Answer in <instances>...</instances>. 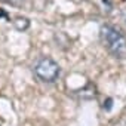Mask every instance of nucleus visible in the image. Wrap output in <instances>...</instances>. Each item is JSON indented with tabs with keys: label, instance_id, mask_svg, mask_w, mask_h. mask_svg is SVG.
Wrapping results in <instances>:
<instances>
[{
	"label": "nucleus",
	"instance_id": "obj_3",
	"mask_svg": "<svg viewBox=\"0 0 126 126\" xmlns=\"http://www.w3.org/2000/svg\"><path fill=\"white\" fill-rule=\"evenodd\" d=\"M14 25H15V28H16V30L24 31V30H27V28L30 27V21H28L27 18H24V16H18V18H15Z\"/></svg>",
	"mask_w": 126,
	"mask_h": 126
},
{
	"label": "nucleus",
	"instance_id": "obj_2",
	"mask_svg": "<svg viewBox=\"0 0 126 126\" xmlns=\"http://www.w3.org/2000/svg\"><path fill=\"white\" fill-rule=\"evenodd\" d=\"M34 74L42 82L52 83V82H55L59 77L61 68L58 65V62H55L53 59H50V58H40L36 62V65H34Z\"/></svg>",
	"mask_w": 126,
	"mask_h": 126
},
{
	"label": "nucleus",
	"instance_id": "obj_4",
	"mask_svg": "<svg viewBox=\"0 0 126 126\" xmlns=\"http://www.w3.org/2000/svg\"><path fill=\"white\" fill-rule=\"evenodd\" d=\"M2 2H5V3H9V5H18L21 0H2Z\"/></svg>",
	"mask_w": 126,
	"mask_h": 126
},
{
	"label": "nucleus",
	"instance_id": "obj_1",
	"mask_svg": "<svg viewBox=\"0 0 126 126\" xmlns=\"http://www.w3.org/2000/svg\"><path fill=\"white\" fill-rule=\"evenodd\" d=\"M99 39L113 56L123 58L126 55V37L119 28L113 25H102L99 30Z\"/></svg>",
	"mask_w": 126,
	"mask_h": 126
}]
</instances>
